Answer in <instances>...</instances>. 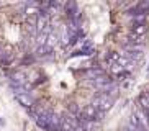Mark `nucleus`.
I'll return each mask as SVG.
<instances>
[{"mask_svg": "<svg viewBox=\"0 0 149 131\" xmlns=\"http://www.w3.org/2000/svg\"><path fill=\"white\" fill-rule=\"evenodd\" d=\"M51 31V3L0 2V70L23 67L41 51Z\"/></svg>", "mask_w": 149, "mask_h": 131, "instance_id": "f257e3e1", "label": "nucleus"}]
</instances>
